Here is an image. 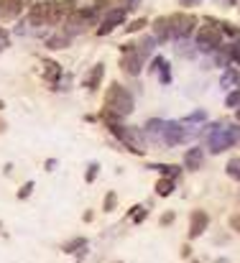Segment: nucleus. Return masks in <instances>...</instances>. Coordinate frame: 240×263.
Returning a JSON list of instances; mask_svg holds the SVG:
<instances>
[{"instance_id":"nucleus-1","label":"nucleus","mask_w":240,"mask_h":263,"mask_svg":"<svg viewBox=\"0 0 240 263\" xmlns=\"http://www.w3.org/2000/svg\"><path fill=\"white\" fill-rule=\"evenodd\" d=\"M105 110L113 113L115 118H123L133 110V97L128 95L125 87L120 84H110L107 87V95H105Z\"/></svg>"},{"instance_id":"nucleus-2","label":"nucleus","mask_w":240,"mask_h":263,"mask_svg":"<svg viewBox=\"0 0 240 263\" xmlns=\"http://www.w3.org/2000/svg\"><path fill=\"white\" fill-rule=\"evenodd\" d=\"M200 46L202 49H217L220 46V38H223V31H220V20H210L207 18V26L200 31Z\"/></svg>"},{"instance_id":"nucleus-3","label":"nucleus","mask_w":240,"mask_h":263,"mask_svg":"<svg viewBox=\"0 0 240 263\" xmlns=\"http://www.w3.org/2000/svg\"><path fill=\"white\" fill-rule=\"evenodd\" d=\"M123 51H125V56H123V61H120L123 72H128L130 77H136V74L141 72V67H143V56L138 54L136 46H125Z\"/></svg>"},{"instance_id":"nucleus-4","label":"nucleus","mask_w":240,"mask_h":263,"mask_svg":"<svg viewBox=\"0 0 240 263\" xmlns=\"http://www.w3.org/2000/svg\"><path fill=\"white\" fill-rule=\"evenodd\" d=\"M51 8H54V0H49V3H36V5H31V10H28V20H31L33 26L51 23Z\"/></svg>"},{"instance_id":"nucleus-5","label":"nucleus","mask_w":240,"mask_h":263,"mask_svg":"<svg viewBox=\"0 0 240 263\" xmlns=\"http://www.w3.org/2000/svg\"><path fill=\"white\" fill-rule=\"evenodd\" d=\"M207 228H210V215L205 210H194L192 212V223H189V240L200 238Z\"/></svg>"},{"instance_id":"nucleus-6","label":"nucleus","mask_w":240,"mask_h":263,"mask_svg":"<svg viewBox=\"0 0 240 263\" xmlns=\"http://www.w3.org/2000/svg\"><path fill=\"white\" fill-rule=\"evenodd\" d=\"M77 10L74 0H54V8H51V23H61L64 18H69Z\"/></svg>"},{"instance_id":"nucleus-7","label":"nucleus","mask_w":240,"mask_h":263,"mask_svg":"<svg viewBox=\"0 0 240 263\" xmlns=\"http://www.w3.org/2000/svg\"><path fill=\"white\" fill-rule=\"evenodd\" d=\"M169 20H171V31H174V33H179V36L192 33V31H194V23H197V20H194L192 15H182V13L171 15Z\"/></svg>"},{"instance_id":"nucleus-8","label":"nucleus","mask_w":240,"mask_h":263,"mask_svg":"<svg viewBox=\"0 0 240 263\" xmlns=\"http://www.w3.org/2000/svg\"><path fill=\"white\" fill-rule=\"evenodd\" d=\"M28 0H0V18H5V20H13L20 15V10L26 8Z\"/></svg>"},{"instance_id":"nucleus-9","label":"nucleus","mask_w":240,"mask_h":263,"mask_svg":"<svg viewBox=\"0 0 240 263\" xmlns=\"http://www.w3.org/2000/svg\"><path fill=\"white\" fill-rule=\"evenodd\" d=\"M202 159H205V153H202V148H192V151H187V156H184V164H187V169H200L202 166Z\"/></svg>"},{"instance_id":"nucleus-10","label":"nucleus","mask_w":240,"mask_h":263,"mask_svg":"<svg viewBox=\"0 0 240 263\" xmlns=\"http://www.w3.org/2000/svg\"><path fill=\"white\" fill-rule=\"evenodd\" d=\"M102 74H105V67H102V64H95L92 72L87 74V87H90V90H97V84H100Z\"/></svg>"},{"instance_id":"nucleus-11","label":"nucleus","mask_w":240,"mask_h":263,"mask_svg":"<svg viewBox=\"0 0 240 263\" xmlns=\"http://www.w3.org/2000/svg\"><path fill=\"white\" fill-rule=\"evenodd\" d=\"M154 31H156L159 38H169V36H174V31H171V20H169V18H159L156 23H154Z\"/></svg>"},{"instance_id":"nucleus-12","label":"nucleus","mask_w":240,"mask_h":263,"mask_svg":"<svg viewBox=\"0 0 240 263\" xmlns=\"http://www.w3.org/2000/svg\"><path fill=\"white\" fill-rule=\"evenodd\" d=\"M79 248H87V238H72V240H67V243L61 246L64 253H77Z\"/></svg>"},{"instance_id":"nucleus-13","label":"nucleus","mask_w":240,"mask_h":263,"mask_svg":"<svg viewBox=\"0 0 240 263\" xmlns=\"http://www.w3.org/2000/svg\"><path fill=\"white\" fill-rule=\"evenodd\" d=\"M43 74H46V79L56 82V79H59V74H61L59 64H56V61H43Z\"/></svg>"},{"instance_id":"nucleus-14","label":"nucleus","mask_w":240,"mask_h":263,"mask_svg":"<svg viewBox=\"0 0 240 263\" xmlns=\"http://www.w3.org/2000/svg\"><path fill=\"white\" fill-rule=\"evenodd\" d=\"M171 192H174V179H169V177L159 179V184H156V194H159V197H169Z\"/></svg>"},{"instance_id":"nucleus-15","label":"nucleus","mask_w":240,"mask_h":263,"mask_svg":"<svg viewBox=\"0 0 240 263\" xmlns=\"http://www.w3.org/2000/svg\"><path fill=\"white\" fill-rule=\"evenodd\" d=\"M125 20V10L123 8H118V10H110L105 15V23H110V26H115V23H123Z\"/></svg>"},{"instance_id":"nucleus-16","label":"nucleus","mask_w":240,"mask_h":263,"mask_svg":"<svg viewBox=\"0 0 240 263\" xmlns=\"http://www.w3.org/2000/svg\"><path fill=\"white\" fill-rule=\"evenodd\" d=\"M67 43H69V36L64 33V36H54V38H49V41H46V46H49V49H61V46H67Z\"/></svg>"},{"instance_id":"nucleus-17","label":"nucleus","mask_w":240,"mask_h":263,"mask_svg":"<svg viewBox=\"0 0 240 263\" xmlns=\"http://www.w3.org/2000/svg\"><path fill=\"white\" fill-rule=\"evenodd\" d=\"M115 207H118V194H115V192H107V194H105V207H102V210H105V212H113Z\"/></svg>"},{"instance_id":"nucleus-18","label":"nucleus","mask_w":240,"mask_h":263,"mask_svg":"<svg viewBox=\"0 0 240 263\" xmlns=\"http://www.w3.org/2000/svg\"><path fill=\"white\" fill-rule=\"evenodd\" d=\"M228 174H230V177H238V179H240V159H235V161L228 164Z\"/></svg>"},{"instance_id":"nucleus-19","label":"nucleus","mask_w":240,"mask_h":263,"mask_svg":"<svg viewBox=\"0 0 240 263\" xmlns=\"http://www.w3.org/2000/svg\"><path fill=\"white\" fill-rule=\"evenodd\" d=\"M31 192H33V182L23 184V187L18 189V200H26V197H31Z\"/></svg>"},{"instance_id":"nucleus-20","label":"nucleus","mask_w":240,"mask_h":263,"mask_svg":"<svg viewBox=\"0 0 240 263\" xmlns=\"http://www.w3.org/2000/svg\"><path fill=\"white\" fill-rule=\"evenodd\" d=\"M174 217H177V215H174V212H164V215H161V220H159V225H161V228L171 225V223H174Z\"/></svg>"},{"instance_id":"nucleus-21","label":"nucleus","mask_w":240,"mask_h":263,"mask_svg":"<svg viewBox=\"0 0 240 263\" xmlns=\"http://www.w3.org/2000/svg\"><path fill=\"white\" fill-rule=\"evenodd\" d=\"M143 26H146V20H143V18H138V20H133V23H130V26H128V31H130V33H133V31H141Z\"/></svg>"},{"instance_id":"nucleus-22","label":"nucleus","mask_w":240,"mask_h":263,"mask_svg":"<svg viewBox=\"0 0 240 263\" xmlns=\"http://www.w3.org/2000/svg\"><path fill=\"white\" fill-rule=\"evenodd\" d=\"M230 228H233V230H235V233H240V212H238V215H233V217H230Z\"/></svg>"},{"instance_id":"nucleus-23","label":"nucleus","mask_w":240,"mask_h":263,"mask_svg":"<svg viewBox=\"0 0 240 263\" xmlns=\"http://www.w3.org/2000/svg\"><path fill=\"white\" fill-rule=\"evenodd\" d=\"M97 169H100V166H97V164H92V166H90V171H87V177H84V179H87V182H95V177H97Z\"/></svg>"},{"instance_id":"nucleus-24","label":"nucleus","mask_w":240,"mask_h":263,"mask_svg":"<svg viewBox=\"0 0 240 263\" xmlns=\"http://www.w3.org/2000/svg\"><path fill=\"white\" fill-rule=\"evenodd\" d=\"M8 46V31L0 28V49H5Z\"/></svg>"},{"instance_id":"nucleus-25","label":"nucleus","mask_w":240,"mask_h":263,"mask_svg":"<svg viewBox=\"0 0 240 263\" xmlns=\"http://www.w3.org/2000/svg\"><path fill=\"white\" fill-rule=\"evenodd\" d=\"M235 102H240V92H233V95H228V105H235Z\"/></svg>"},{"instance_id":"nucleus-26","label":"nucleus","mask_w":240,"mask_h":263,"mask_svg":"<svg viewBox=\"0 0 240 263\" xmlns=\"http://www.w3.org/2000/svg\"><path fill=\"white\" fill-rule=\"evenodd\" d=\"M182 256H184V258H189V256H192V248H189V246H184V248H182Z\"/></svg>"},{"instance_id":"nucleus-27","label":"nucleus","mask_w":240,"mask_h":263,"mask_svg":"<svg viewBox=\"0 0 240 263\" xmlns=\"http://www.w3.org/2000/svg\"><path fill=\"white\" fill-rule=\"evenodd\" d=\"M182 3H184V5H194V3H197V0H182Z\"/></svg>"},{"instance_id":"nucleus-28","label":"nucleus","mask_w":240,"mask_h":263,"mask_svg":"<svg viewBox=\"0 0 240 263\" xmlns=\"http://www.w3.org/2000/svg\"><path fill=\"white\" fill-rule=\"evenodd\" d=\"M3 130H5V120H3V118H0V133H3Z\"/></svg>"},{"instance_id":"nucleus-29","label":"nucleus","mask_w":240,"mask_h":263,"mask_svg":"<svg viewBox=\"0 0 240 263\" xmlns=\"http://www.w3.org/2000/svg\"><path fill=\"white\" fill-rule=\"evenodd\" d=\"M235 3V0H223V5H233Z\"/></svg>"},{"instance_id":"nucleus-30","label":"nucleus","mask_w":240,"mask_h":263,"mask_svg":"<svg viewBox=\"0 0 240 263\" xmlns=\"http://www.w3.org/2000/svg\"><path fill=\"white\" fill-rule=\"evenodd\" d=\"M3 107H5V102H3V100H0V110H3Z\"/></svg>"},{"instance_id":"nucleus-31","label":"nucleus","mask_w":240,"mask_h":263,"mask_svg":"<svg viewBox=\"0 0 240 263\" xmlns=\"http://www.w3.org/2000/svg\"><path fill=\"white\" fill-rule=\"evenodd\" d=\"M238 120H240V107H238Z\"/></svg>"},{"instance_id":"nucleus-32","label":"nucleus","mask_w":240,"mask_h":263,"mask_svg":"<svg viewBox=\"0 0 240 263\" xmlns=\"http://www.w3.org/2000/svg\"><path fill=\"white\" fill-rule=\"evenodd\" d=\"M189 263H200V261H189Z\"/></svg>"},{"instance_id":"nucleus-33","label":"nucleus","mask_w":240,"mask_h":263,"mask_svg":"<svg viewBox=\"0 0 240 263\" xmlns=\"http://www.w3.org/2000/svg\"><path fill=\"white\" fill-rule=\"evenodd\" d=\"M113 263H123V261H113Z\"/></svg>"}]
</instances>
